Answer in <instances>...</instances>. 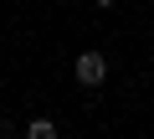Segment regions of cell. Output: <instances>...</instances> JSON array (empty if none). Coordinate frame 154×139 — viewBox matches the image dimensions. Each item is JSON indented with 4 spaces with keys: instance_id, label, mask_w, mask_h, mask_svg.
Masks as SVG:
<instances>
[{
    "instance_id": "1",
    "label": "cell",
    "mask_w": 154,
    "mask_h": 139,
    "mask_svg": "<svg viewBox=\"0 0 154 139\" xmlns=\"http://www.w3.org/2000/svg\"><path fill=\"white\" fill-rule=\"evenodd\" d=\"M72 77L82 83V88H93V93H98V88L108 83V57H103L98 46H88V52H77V62H72Z\"/></svg>"
},
{
    "instance_id": "2",
    "label": "cell",
    "mask_w": 154,
    "mask_h": 139,
    "mask_svg": "<svg viewBox=\"0 0 154 139\" xmlns=\"http://www.w3.org/2000/svg\"><path fill=\"white\" fill-rule=\"evenodd\" d=\"M26 139H62V129L46 113H36V118H26Z\"/></svg>"
},
{
    "instance_id": "3",
    "label": "cell",
    "mask_w": 154,
    "mask_h": 139,
    "mask_svg": "<svg viewBox=\"0 0 154 139\" xmlns=\"http://www.w3.org/2000/svg\"><path fill=\"white\" fill-rule=\"evenodd\" d=\"M93 5H98V11H113V5H118V0H93Z\"/></svg>"
}]
</instances>
